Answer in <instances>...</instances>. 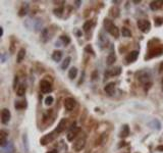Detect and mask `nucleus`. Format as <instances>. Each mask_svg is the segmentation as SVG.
<instances>
[{"label":"nucleus","mask_w":163,"mask_h":153,"mask_svg":"<svg viewBox=\"0 0 163 153\" xmlns=\"http://www.w3.org/2000/svg\"><path fill=\"white\" fill-rule=\"evenodd\" d=\"M104 28H105V30H106L111 36H113L114 38L119 37V29L114 25L112 21L108 20V18H105L104 20Z\"/></svg>","instance_id":"nucleus-1"},{"label":"nucleus","mask_w":163,"mask_h":153,"mask_svg":"<svg viewBox=\"0 0 163 153\" xmlns=\"http://www.w3.org/2000/svg\"><path fill=\"white\" fill-rule=\"evenodd\" d=\"M138 80L145 86H151V74L148 71H141L138 73Z\"/></svg>","instance_id":"nucleus-2"},{"label":"nucleus","mask_w":163,"mask_h":153,"mask_svg":"<svg viewBox=\"0 0 163 153\" xmlns=\"http://www.w3.org/2000/svg\"><path fill=\"white\" fill-rule=\"evenodd\" d=\"M86 142H87V136L86 135L80 136V137L78 138V140L73 143V150L76 151V152L82 151V150H83L86 146Z\"/></svg>","instance_id":"nucleus-3"},{"label":"nucleus","mask_w":163,"mask_h":153,"mask_svg":"<svg viewBox=\"0 0 163 153\" xmlns=\"http://www.w3.org/2000/svg\"><path fill=\"white\" fill-rule=\"evenodd\" d=\"M161 54H163V45H158V46L154 47V48H150V51L148 53V56H146V59L160 56Z\"/></svg>","instance_id":"nucleus-4"},{"label":"nucleus","mask_w":163,"mask_h":153,"mask_svg":"<svg viewBox=\"0 0 163 153\" xmlns=\"http://www.w3.org/2000/svg\"><path fill=\"white\" fill-rule=\"evenodd\" d=\"M138 28L142 31L143 33H148L151 30V24L147 20H140L138 21Z\"/></svg>","instance_id":"nucleus-5"},{"label":"nucleus","mask_w":163,"mask_h":153,"mask_svg":"<svg viewBox=\"0 0 163 153\" xmlns=\"http://www.w3.org/2000/svg\"><path fill=\"white\" fill-rule=\"evenodd\" d=\"M98 44H99L100 48L103 49L105 47H107V45L109 44V40L107 38V36L104 34V32H100L99 33V38H98Z\"/></svg>","instance_id":"nucleus-6"},{"label":"nucleus","mask_w":163,"mask_h":153,"mask_svg":"<svg viewBox=\"0 0 163 153\" xmlns=\"http://www.w3.org/2000/svg\"><path fill=\"white\" fill-rule=\"evenodd\" d=\"M57 133L56 131H54V132H52V133H50V134H47V135H45L44 137L41 139V144L42 145H47V144H49L50 142H52L55 138H56V135H57Z\"/></svg>","instance_id":"nucleus-7"},{"label":"nucleus","mask_w":163,"mask_h":153,"mask_svg":"<svg viewBox=\"0 0 163 153\" xmlns=\"http://www.w3.org/2000/svg\"><path fill=\"white\" fill-rule=\"evenodd\" d=\"M11 118V113L10 111H9V109L7 108H3L1 111V123L3 124V125H7V124L9 123V121H10Z\"/></svg>","instance_id":"nucleus-8"},{"label":"nucleus","mask_w":163,"mask_h":153,"mask_svg":"<svg viewBox=\"0 0 163 153\" xmlns=\"http://www.w3.org/2000/svg\"><path fill=\"white\" fill-rule=\"evenodd\" d=\"M40 90L42 93H49L52 91V85L46 80H42L40 82Z\"/></svg>","instance_id":"nucleus-9"},{"label":"nucleus","mask_w":163,"mask_h":153,"mask_svg":"<svg viewBox=\"0 0 163 153\" xmlns=\"http://www.w3.org/2000/svg\"><path fill=\"white\" fill-rule=\"evenodd\" d=\"M76 101L73 99V98L68 97L64 99V107H65L66 110H68V111L73 110V109L76 107Z\"/></svg>","instance_id":"nucleus-10"},{"label":"nucleus","mask_w":163,"mask_h":153,"mask_svg":"<svg viewBox=\"0 0 163 153\" xmlns=\"http://www.w3.org/2000/svg\"><path fill=\"white\" fill-rule=\"evenodd\" d=\"M81 132V129L79 128V127H76V128H71L70 130H69V132L68 133V136H66V138H68V140L69 142H71V141H73V139L76 137V136L80 134Z\"/></svg>","instance_id":"nucleus-11"},{"label":"nucleus","mask_w":163,"mask_h":153,"mask_svg":"<svg viewBox=\"0 0 163 153\" xmlns=\"http://www.w3.org/2000/svg\"><path fill=\"white\" fill-rule=\"evenodd\" d=\"M138 57H139V51H131V53H128V56L126 57V63H135V61L138 59Z\"/></svg>","instance_id":"nucleus-12"},{"label":"nucleus","mask_w":163,"mask_h":153,"mask_svg":"<svg viewBox=\"0 0 163 153\" xmlns=\"http://www.w3.org/2000/svg\"><path fill=\"white\" fill-rule=\"evenodd\" d=\"M115 87H116L115 83L111 82V83H108L106 86H105L104 90H105V92H106L107 94L110 95V96H112V95L114 94V92H115Z\"/></svg>","instance_id":"nucleus-13"},{"label":"nucleus","mask_w":163,"mask_h":153,"mask_svg":"<svg viewBox=\"0 0 163 153\" xmlns=\"http://www.w3.org/2000/svg\"><path fill=\"white\" fill-rule=\"evenodd\" d=\"M120 73H121V68L120 66H117V68H112V70L107 71L106 73H105V78H107V76H118V75H120Z\"/></svg>","instance_id":"nucleus-14"},{"label":"nucleus","mask_w":163,"mask_h":153,"mask_svg":"<svg viewBox=\"0 0 163 153\" xmlns=\"http://www.w3.org/2000/svg\"><path fill=\"white\" fill-rule=\"evenodd\" d=\"M68 127V119L66 118H62L60 121H59V124H58V126H57V128H56V132L57 133H61V132H63L64 130H65V128Z\"/></svg>","instance_id":"nucleus-15"},{"label":"nucleus","mask_w":163,"mask_h":153,"mask_svg":"<svg viewBox=\"0 0 163 153\" xmlns=\"http://www.w3.org/2000/svg\"><path fill=\"white\" fill-rule=\"evenodd\" d=\"M6 138H7V133L5 131H3V130L0 131V146H1V148L5 147L7 145V143H8Z\"/></svg>","instance_id":"nucleus-16"},{"label":"nucleus","mask_w":163,"mask_h":153,"mask_svg":"<svg viewBox=\"0 0 163 153\" xmlns=\"http://www.w3.org/2000/svg\"><path fill=\"white\" fill-rule=\"evenodd\" d=\"M163 6V1L162 0H155V1H152L150 3V8L152 10H158L159 8H161Z\"/></svg>","instance_id":"nucleus-17"},{"label":"nucleus","mask_w":163,"mask_h":153,"mask_svg":"<svg viewBox=\"0 0 163 153\" xmlns=\"http://www.w3.org/2000/svg\"><path fill=\"white\" fill-rule=\"evenodd\" d=\"M148 126L150 127L151 129H154V130L159 131L161 129V123H160L158 119H152L150 123H148Z\"/></svg>","instance_id":"nucleus-18"},{"label":"nucleus","mask_w":163,"mask_h":153,"mask_svg":"<svg viewBox=\"0 0 163 153\" xmlns=\"http://www.w3.org/2000/svg\"><path fill=\"white\" fill-rule=\"evenodd\" d=\"M115 60H116L115 53H114V52L111 50L108 57H107V64H108V65H111V64H113L114 63H115Z\"/></svg>","instance_id":"nucleus-19"},{"label":"nucleus","mask_w":163,"mask_h":153,"mask_svg":"<svg viewBox=\"0 0 163 153\" xmlns=\"http://www.w3.org/2000/svg\"><path fill=\"white\" fill-rule=\"evenodd\" d=\"M14 151V148H13V144L11 142H8L5 147L2 148V152L3 153H12Z\"/></svg>","instance_id":"nucleus-20"},{"label":"nucleus","mask_w":163,"mask_h":153,"mask_svg":"<svg viewBox=\"0 0 163 153\" xmlns=\"http://www.w3.org/2000/svg\"><path fill=\"white\" fill-rule=\"evenodd\" d=\"M62 58V52L61 51H54L53 54H52V59L55 61V63H59Z\"/></svg>","instance_id":"nucleus-21"},{"label":"nucleus","mask_w":163,"mask_h":153,"mask_svg":"<svg viewBox=\"0 0 163 153\" xmlns=\"http://www.w3.org/2000/svg\"><path fill=\"white\" fill-rule=\"evenodd\" d=\"M26 90H27L26 86L23 85V84H21V85L18 86V90H16V94H18V96H23V95L26 94Z\"/></svg>","instance_id":"nucleus-22"},{"label":"nucleus","mask_w":163,"mask_h":153,"mask_svg":"<svg viewBox=\"0 0 163 153\" xmlns=\"http://www.w3.org/2000/svg\"><path fill=\"white\" fill-rule=\"evenodd\" d=\"M93 26H94V21H87L85 24H84L83 29H84V31H85V32H89V31H90L91 29L93 28Z\"/></svg>","instance_id":"nucleus-23"},{"label":"nucleus","mask_w":163,"mask_h":153,"mask_svg":"<svg viewBox=\"0 0 163 153\" xmlns=\"http://www.w3.org/2000/svg\"><path fill=\"white\" fill-rule=\"evenodd\" d=\"M128 134H129V128H128V125H124L123 126V128H122V130H121V132H120V137L121 138H126V137H128Z\"/></svg>","instance_id":"nucleus-24"},{"label":"nucleus","mask_w":163,"mask_h":153,"mask_svg":"<svg viewBox=\"0 0 163 153\" xmlns=\"http://www.w3.org/2000/svg\"><path fill=\"white\" fill-rule=\"evenodd\" d=\"M76 76H78V70H76V68H71L70 70L68 71V78L73 80V79L76 78Z\"/></svg>","instance_id":"nucleus-25"},{"label":"nucleus","mask_w":163,"mask_h":153,"mask_svg":"<svg viewBox=\"0 0 163 153\" xmlns=\"http://www.w3.org/2000/svg\"><path fill=\"white\" fill-rule=\"evenodd\" d=\"M25 55H26V50L21 48L20 51H18V59H16L18 63H21V61H23V59L25 58Z\"/></svg>","instance_id":"nucleus-26"},{"label":"nucleus","mask_w":163,"mask_h":153,"mask_svg":"<svg viewBox=\"0 0 163 153\" xmlns=\"http://www.w3.org/2000/svg\"><path fill=\"white\" fill-rule=\"evenodd\" d=\"M41 38H42V41L43 42H46L49 38V29H44L42 31V35H41Z\"/></svg>","instance_id":"nucleus-27"},{"label":"nucleus","mask_w":163,"mask_h":153,"mask_svg":"<svg viewBox=\"0 0 163 153\" xmlns=\"http://www.w3.org/2000/svg\"><path fill=\"white\" fill-rule=\"evenodd\" d=\"M14 107H15L16 109H25L26 107H27V102H26L25 100H23V101H18L14 104Z\"/></svg>","instance_id":"nucleus-28"},{"label":"nucleus","mask_w":163,"mask_h":153,"mask_svg":"<svg viewBox=\"0 0 163 153\" xmlns=\"http://www.w3.org/2000/svg\"><path fill=\"white\" fill-rule=\"evenodd\" d=\"M28 10H29V5H28V3L23 4V5L21 6V10H20V16H23V15H26V14L28 13Z\"/></svg>","instance_id":"nucleus-29"},{"label":"nucleus","mask_w":163,"mask_h":153,"mask_svg":"<svg viewBox=\"0 0 163 153\" xmlns=\"http://www.w3.org/2000/svg\"><path fill=\"white\" fill-rule=\"evenodd\" d=\"M70 61H71L70 57H65V59H64L63 63H62V64H61V68H62V70H66V68H68Z\"/></svg>","instance_id":"nucleus-30"},{"label":"nucleus","mask_w":163,"mask_h":153,"mask_svg":"<svg viewBox=\"0 0 163 153\" xmlns=\"http://www.w3.org/2000/svg\"><path fill=\"white\" fill-rule=\"evenodd\" d=\"M121 34L123 37H131V30H128V28H122Z\"/></svg>","instance_id":"nucleus-31"},{"label":"nucleus","mask_w":163,"mask_h":153,"mask_svg":"<svg viewBox=\"0 0 163 153\" xmlns=\"http://www.w3.org/2000/svg\"><path fill=\"white\" fill-rule=\"evenodd\" d=\"M42 21L40 20V18H37L36 20V21L34 23V29H35V31H39L41 27H42Z\"/></svg>","instance_id":"nucleus-32"},{"label":"nucleus","mask_w":163,"mask_h":153,"mask_svg":"<svg viewBox=\"0 0 163 153\" xmlns=\"http://www.w3.org/2000/svg\"><path fill=\"white\" fill-rule=\"evenodd\" d=\"M60 41L62 42V44L63 45H68L69 43H70V39L68 37V36H61L60 37Z\"/></svg>","instance_id":"nucleus-33"},{"label":"nucleus","mask_w":163,"mask_h":153,"mask_svg":"<svg viewBox=\"0 0 163 153\" xmlns=\"http://www.w3.org/2000/svg\"><path fill=\"white\" fill-rule=\"evenodd\" d=\"M53 102H54V98L52 96H48L46 97V99H45V104L48 105V106L53 104Z\"/></svg>","instance_id":"nucleus-34"},{"label":"nucleus","mask_w":163,"mask_h":153,"mask_svg":"<svg viewBox=\"0 0 163 153\" xmlns=\"http://www.w3.org/2000/svg\"><path fill=\"white\" fill-rule=\"evenodd\" d=\"M54 13L57 16H61V14L63 13V7H59L57 9H54Z\"/></svg>","instance_id":"nucleus-35"},{"label":"nucleus","mask_w":163,"mask_h":153,"mask_svg":"<svg viewBox=\"0 0 163 153\" xmlns=\"http://www.w3.org/2000/svg\"><path fill=\"white\" fill-rule=\"evenodd\" d=\"M23 145L26 146V150H29V142H28V136L27 135H23Z\"/></svg>","instance_id":"nucleus-36"},{"label":"nucleus","mask_w":163,"mask_h":153,"mask_svg":"<svg viewBox=\"0 0 163 153\" xmlns=\"http://www.w3.org/2000/svg\"><path fill=\"white\" fill-rule=\"evenodd\" d=\"M155 21H156V26H160L162 24V21H163L162 18H155Z\"/></svg>","instance_id":"nucleus-37"},{"label":"nucleus","mask_w":163,"mask_h":153,"mask_svg":"<svg viewBox=\"0 0 163 153\" xmlns=\"http://www.w3.org/2000/svg\"><path fill=\"white\" fill-rule=\"evenodd\" d=\"M18 76H15V78H14V83H13V88H14V89L16 88V84H18Z\"/></svg>","instance_id":"nucleus-38"},{"label":"nucleus","mask_w":163,"mask_h":153,"mask_svg":"<svg viewBox=\"0 0 163 153\" xmlns=\"http://www.w3.org/2000/svg\"><path fill=\"white\" fill-rule=\"evenodd\" d=\"M86 51H89V52H92V54H94V51H93V50H92V48H91V46H90V45H88V46L87 47H86Z\"/></svg>","instance_id":"nucleus-39"},{"label":"nucleus","mask_w":163,"mask_h":153,"mask_svg":"<svg viewBox=\"0 0 163 153\" xmlns=\"http://www.w3.org/2000/svg\"><path fill=\"white\" fill-rule=\"evenodd\" d=\"M5 54H1V61L2 63H5Z\"/></svg>","instance_id":"nucleus-40"},{"label":"nucleus","mask_w":163,"mask_h":153,"mask_svg":"<svg viewBox=\"0 0 163 153\" xmlns=\"http://www.w3.org/2000/svg\"><path fill=\"white\" fill-rule=\"evenodd\" d=\"M75 3L76 4V7H79V6H80V4L82 3V1H76Z\"/></svg>","instance_id":"nucleus-41"},{"label":"nucleus","mask_w":163,"mask_h":153,"mask_svg":"<svg viewBox=\"0 0 163 153\" xmlns=\"http://www.w3.org/2000/svg\"><path fill=\"white\" fill-rule=\"evenodd\" d=\"M48 153H58V151H57L56 149H54V150H51V151H49Z\"/></svg>","instance_id":"nucleus-42"},{"label":"nucleus","mask_w":163,"mask_h":153,"mask_svg":"<svg viewBox=\"0 0 163 153\" xmlns=\"http://www.w3.org/2000/svg\"><path fill=\"white\" fill-rule=\"evenodd\" d=\"M0 32H1V36H3V28H0Z\"/></svg>","instance_id":"nucleus-43"},{"label":"nucleus","mask_w":163,"mask_h":153,"mask_svg":"<svg viewBox=\"0 0 163 153\" xmlns=\"http://www.w3.org/2000/svg\"><path fill=\"white\" fill-rule=\"evenodd\" d=\"M161 86H162V91H163V79H162V83H161Z\"/></svg>","instance_id":"nucleus-44"},{"label":"nucleus","mask_w":163,"mask_h":153,"mask_svg":"<svg viewBox=\"0 0 163 153\" xmlns=\"http://www.w3.org/2000/svg\"><path fill=\"white\" fill-rule=\"evenodd\" d=\"M162 66H163V63H162Z\"/></svg>","instance_id":"nucleus-45"}]
</instances>
